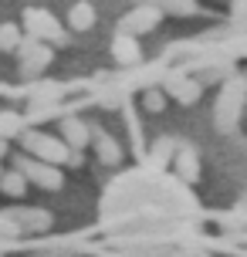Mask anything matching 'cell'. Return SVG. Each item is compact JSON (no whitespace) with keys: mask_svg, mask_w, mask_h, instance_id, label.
<instances>
[{"mask_svg":"<svg viewBox=\"0 0 247 257\" xmlns=\"http://www.w3.org/2000/svg\"><path fill=\"white\" fill-rule=\"evenodd\" d=\"M14 220H17V227H21V233H44L51 230L54 217L48 213V210H41V206H24V210H7Z\"/></svg>","mask_w":247,"mask_h":257,"instance_id":"cell-9","label":"cell"},{"mask_svg":"<svg viewBox=\"0 0 247 257\" xmlns=\"http://www.w3.org/2000/svg\"><path fill=\"white\" fill-rule=\"evenodd\" d=\"M176 149H180V142L173 139V136H159V139L153 142V149H149V159H146V163H149L153 169H163V166L173 163Z\"/></svg>","mask_w":247,"mask_h":257,"instance_id":"cell-14","label":"cell"},{"mask_svg":"<svg viewBox=\"0 0 247 257\" xmlns=\"http://www.w3.org/2000/svg\"><path fill=\"white\" fill-rule=\"evenodd\" d=\"M71 254H81V247H51V250H38L31 257H71Z\"/></svg>","mask_w":247,"mask_h":257,"instance_id":"cell-23","label":"cell"},{"mask_svg":"<svg viewBox=\"0 0 247 257\" xmlns=\"http://www.w3.org/2000/svg\"><path fill=\"white\" fill-rule=\"evenodd\" d=\"M244 108H247V75H230L223 81L220 95H217V105H213V125L223 136H230L240 125Z\"/></svg>","mask_w":247,"mask_h":257,"instance_id":"cell-2","label":"cell"},{"mask_svg":"<svg viewBox=\"0 0 247 257\" xmlns=\"http://www.w3.org/2000/svg\"><path fill=\"white\" fill-rule=\"evenodd\" d=\"M240 206H244V210H247V196H244V203H240Z\"/></svg>","mask_w":247,"mask_h":257,"instance_id":"cell-25","label":"cell"},{"mask_svg":"<svg viewBox=\"0 0 247 257\" xmlns=\"http://www.w3.org/2000/svg\"><path fill=\"white\" fill-rule=\"evenodd\" d=\"M21 142H24V153L34 156V159H44L51 166H68V149L65 139H51V136H41V132H21Z\"/></svg>","mask_w":247,"mask_h":257,"instance_id":"cell-3","label":"cell"},{"mask_svg":"<svg viewBox=\"0 0 247 257\" xmlns=\"http://www.w3.org/2000/svg\"><path fill=\"white\" fill-rule=\"evenodd\" d=\"M21 41H24V34L17 24H0V51H17Z\"/></svg>","mask_w":247,"mask_h":257,"instance_id":"cell-19","label":"cell"},{"mask_svg":"<svg viewBox=\"0 0 247 257\" xmlns=\"http://www.w3.org/2000/svg\"><path fill=\"white\" fill-rule=\"evenodd\" d=\"M173 169H176V180H183L186 186H193L200 180V156H196L193 146H183L180 142V149L173 156Z\"/></svg>","mask_w":247,"mask_h":257,"instance_id":"cell-10","label":"cell"},{"mask_svg":"<svg viewBox=\"0 0 247 257\" xmlns=\"http://www.w3.org/2000/svg\"><path fill=\"white\" fill-rule=\"evenodd\" d=\"M200 257H203V254H200Z\"/></svg>","mask_w":247,"mask_h":257,"instance_id":"cell-28","label":"cell"},{"mask_svg":"<svg viewBox=\"0 0 247 257\" xmlns=\"http://www.w3.org/2000/svg\"><path fill=\"white\" fill-rule=\"evenodd\" d=\"M0 176H4V166H0Z\"/></svg>","mask_w":247,"mask_h":257,"instance_id":"cell-27","label":"cell"},{"mask_svg":"<svg viewBox=\"0 0 247 257\" xmlns=\"http://www.w3.org/2000/svg\"><path fill=\"white\" fill-rule=\"evenodd\" d=\"M0 257H4V247H0Z\"/></svg>","mask_w":247,"mask_h":257,"instance_id":"cell-26","label":"cell"},{"mask_svg":"<svg viewBox=\"0 0 247 257\" xmlns=\"http://www.w3.org/2000/svg\"><path fill=\"white\" fill-rule=\"evenodd\" d=\"M24 27H27V34H34L38 41H51V44H65L68 41L61 24L54 21V14L41 11V7H27L24 11Z\"/></svg>","mask_w":247,"mask_h":257,"instance_id":"cell-6","label":"cell"},{"mask_svg":"<svg viewBox=\"0 0 247 257\" xmlns=\"http://www.w3.org/2000/svg\"><path fill=\"white\" fill-rule=\"evenodd\" d=\"M112 58H115L122 68H132V64H139V58H143L139 38H136V34H122V31H118L115 41H112Z\"/></svg>","mask_w":247,"mask_h":257,"instance_id":"cell-12","label":"cell"},{"mask_svg":"<svg viewBox=\"0 0 247 257\" xmlns=\"http://www.w3.org/2000/svg\"><path fill=\"white\" fill-rule=\"evenodd\" d=\"M61 95H65V88L61 85H51V81H41V85H34V88L27 91L31 105H54Z\"/></svg>","mask_w":247,"mask_h":257,"instance_id":"cell-15","label":"cell"},{"mask_svg":"<svg viewBox=\"0 0 247 257\" xmlns=\"http://www.w3.org/2000/svg\"><path fill=\"white\" fill-rule=\"evenodd\" d=\"M91 146H95L98 163H105V166H118L122 163V146L115 142V136H108L102 128H91Z\"/></svg>","mask_w":247,"mask_h":257,"instance_id":"cell-11","label":"cell"},{"mask_svg":"<svg viewBox=\"0 0 247 257\" xmlns=\"http://www.w3.org/2000/svg\"><path fill=\"white\" fill-rule=\"evenodd\" d=\"M163 88H166L169 98H176L180 105H193L200 102V95H203V81L196 75H169L163 81Z\"/></svg>","mask_w":247,"mask_h":257,"instance_id":"cell-8","label":"cell"},{"mask_svg":"<svg viewBox=\"0 0 247 257\" xmlns=\"http://www.w3.org/2000/svg\"><path fill=\"white\" fill-rule=\"evenodd\" d=\"M159 17H163V11H159L156 4H139V7H132V11L118 21V31L139 38V34H149V31L159 24Z\"/></svg>","mask_w":247,"mask_h":257,"instance_id":"cell-7","label":"cell"},{"mask_svg":"<svg viewBox=\"0 0 247 257\" xmlns=\"http://www.w3.org/2000/svg\"><path fill=\"white\" fill-rule=\"evenodd\" d=\"M4 156H7V139L0 136V159H4Z\"/></svg>","mask_w":247,"mask_h":257,"instance_id":"cell-24","label":"cell"},{"mask_svg":"<svg viewBox=\"0 0 247 257\" xmlns=\"http://www.w3.org/2000/svg\"><path fill=\"white\" fill-rule=\"evenodd\" d=\"M0 190L7 193V196H24L27 176L21 173V169H11V173H4V176H0Z\"/></svg>","mask_w":247,"mask_h":257,"instance_id":"cell-17","label":"cell"},{"mask_svg":"<svg viewBox=\"0 0 247 257\" xmlns=\"http://www.w3.org/2000/svg\"><path fill=\"white\" fill-rule=\"evenodd\" d=\"M14 169H21L27 176V183H34V186H41V190H48V193L65 186L61 169L51 166V163H44V159H34V156H17V159H14Z\"/></svg>","mask_w":247,"mask_h":257,"instance_id":"cell-5","label":"cell"},{"mask_svg":"<svg viewBox=\"0 0 247 257\" xmlns=\"http://www.w3.org/2000/svg\"><path fill=\"white\" fill-rule=\"evenodd\" d=\"M24 132V115L17 112H0V136L11 139V136H21Z\"/></svg>","mask_w":247,"mask_h":257,"instance_id":"cell-20","label":"cell"},{"mask_svg":"<svg viewBox=\"0 0 247 257\" xmlns=\"http://www.w3.org/2000/svg\"><path fill=\"white\" fill-rule=\"evenodd\" d=\"M0 237H21V227H17V220L4 210L0 213Z\"/></svg>","mask_w":247,"mask_h":257,"instance_id":"cell-22","label":"cell"},{"mask_svg":"<svg viewBox=\"0 0 247 257\" xmlns=\"http://www.w3.org/2000/svg\"><path fill=\"white\" fill-rule=\"evenodd\" d=\"M51 48L44 44V41H38L34 34H27L24 41H21V48H17V71H21V78L24 81H31V78H38L48 64H51Z\"/></svg>","mask_w":247,"mask_h":257,"instance_id":"cell-4","label":"cell"},{"mask_svg":"<svg viewBox=\"0 0 247 257\" xmlns=\"http://www.w3.org/2000/svg\"><path fill=\"white\" fill-rule=\"evenodd\" d=\"M98 213L102 230L112 233L118 244H169V237L193 230L200 206L183 180L146 166L118 176L105 190Z\"/></svg>","mask_w":247,"mask_h":257,"instance_id":"cell-1","label":"cell"},{"mask_svg":"<svg viewBox=\"0 0 247 257\" xmlns=\"http://www.w3.org/2000/svg\"><path fill=\"white\" fill-rule=\"evenodd\" d=\"M230 27L234 34L247 38V0H230Z\"/></svg>","mask_w":247,"mask_h":257,"instance_id":"cell-18","label":"cell"},{"mask_svg":"<svg viewBox=\"0 0 247 257\" xmlns=\"http://www.w3.org/2000/svg\"><path fill=\"white\" fill-rule=\"evenodd\" d=\"M166 88H146L143 91V105H146V112H163L166 108Z\"/></svg>","mask_w":247,"mask_h":257,"instance_id":"cell-21","label":"cell"},{"mask_svg":"<svg viewBox=\"0 0 247 257\" xmlns=\"http://www.w3.org/2000/svg\"><path fill=\"white\" fill-rule=\"evenodd\" d=\"M68 24L75 27V31H88V27L95 24V7H91L88 0H78V4L71 7V14H68Z\"/></svg>","mask_w":247,"mask_h":257,"instance_id":"cell-16","label":"cell"},{"mask_svg":"<svg viewBox=\"0 0 247 257\" xmlns=\"http://www.w3.org/2000/svg\"><path fill=\"white\" fill-rule=\"evenodd\" d=\"M61 139L68 142V149H85L91 142V125L85 122V118H75V115H68L61 118Z\"/></svg>","mask_w":247,"mask_h":257,"instance_id":"cell-13","label":"cell"}]
</instances>
